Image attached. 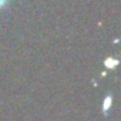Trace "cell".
Returning a JSON list of instances; mask_svg holds the SVG:
<instances>
[{
    "instance_id": "cell-1",
    "label": "cell",
    "mask_w": 121,
    "mask_h": 121,
    "mask_svg": "<svg viewBox=\"0 0 121 121\" xmlns=\"http://www.w3.org/2000/svg\"><path fill=\"white\" fill-rule=\"evenodd\" d=\"M7 3H9V0H0V10H2Z\"/></svg>"
}]
</instances>
